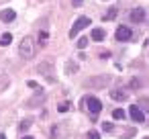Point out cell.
I'll return each mask as SVG.
<instances>
[{
	"label": "cell",
	"instance_id": "10",
	"mask_svg": "<svg viewBox=\"0 0 149 139\" xmlns=\"http://www.w3.org/2000/svg\"><path fill=\"white\" fill-rule=\"evenodd\" d=\"M39 70L49 78V82H53V76H51V72H49V64H47V61H45V64H41V66H39Z\"/></svg>",
	"mask_w": 149,
	"mask_h": 139
},
{
	"label": "cell",
	"instance_id": "1",
	"mask_svg": "<svg viewBox=\"0 0 149 139\" xmlns=\"http://www.w3.org/2000/svg\"><path fill=\"white\" fill-rule=\"evenodd\" d=\"M19 53H21L25 59H31V57H35V53H37L35 39H33V37H25V39L21 41V45H19Z\"/></svg>",
	"mask_w": 149,
	"mask_h": 139
},
{
	"label": "cell",
	"instance_id": "9",
	"mask_svg": "<svg viewBox=\"0 0 149 139\" xmlns=\"http://www.w3.org/2000/svg\"><path fill=\"white\" fill-rule=\"evenodd\" d=\"M92 39L94 41H102L104 39V31L102 29H92Z\"/></svg>",
	"mask_w": 149,
	"mask_h": 139
},
{
	"label": "cell",
	"instance_id": "15",
	"mask_svg": "<svg viewBox=\"0 0 149 139\" xmlns=\"http://www.w3.org/2000/svg\"><path fill=\"white\" fill-rule=\"evenodd\" d=\"M114 15H116V10L112 8V10H108V15H106V19H108V21H112V19H114Z\"/></svg>",
	"mask_w": 149,
	"mask_h": 139
},
{
	"label": "cell",
	"instance_id": "11",
	"mask_svg": "<svg viewBox=\"0 0 149 139\" xmlns=\"http://www.w3.org/2000/svg\"><path fill=\"white\" fill-rule=\"evenodd\" d=\"M112 119L123 121V119H125V110H123V108H114V110H112Z\"/></svg>",
	"mask_w": 149,
	"mask_h": 139
},
{
	"label": "cell",
	"instance_id": "6",
	"mask_svg": "<svg viewBox=\"0 0 149 139\" xmlns=\"http://www.w3.org/2000/svg\"><path fill=\"white\" fill-rule=\"evenodd\" d=\"M129 19H131L133 23H143V21H145V10H143V8H133Z\"/></svg>",
	"mask_w": 149,
	"mask_h": 139
},
{
	"label": "cell",
	"instance_id": "22",
	"mask_svg": "<svg viewBox=\"0 0 149 139\" xmlns=\"http://www.w3.org/2000/svg\"><path fill=\"white\" fill-rule=\"evenodd\" d=\"M23 139H33V137H23Z\"/></svg>",
	"mask_w": 149,
	"mask_h": 139
},
{
	"label": "cell",
	"instance_id": "13",
	"mask_svg": "<svg viewBox=\"0 0 149 139\" xmlns=\"http://www.w3.org/2000/svg\"><path fill=\"white\" fill-rule=\"evenodd\" d=\"M29 127H31V121H29V119H27V121H23V123H21V131H27V129H29Z\"/></svg>",
	"mask_w": 149,
	"mask_h": 139
},
{
	"label": "cell",
	"instance_id": "19",
	"mask_svg": "<svg viewBox=\"0 0 149 139\" xmlns=\"http://www.w3.org/2000/svg\"><path fill=\"white\" fill-rule=\"evenodd\" d=\"M104 131H112V123H104Z\"/></svg>",
	"mask_w": 149,
	"mask_h": 139
},
{
	"label": "cell",
	"instance_id": "14",
	"mask_svg": "<svg viewBox=\"0 0 149 139\" xmlns=\"http://www.w3.org/2000/svg\"><path fill=\"white\" fill-rule=\"evenodd\" d=\"M88 139H100V133L98 131H90L88 133Z\"/></svg>",
	"mask_w": 149,
	"mask_h": 139
},
{
	"label": "cell",
	"instance_id": "5",
	"mask_svg": "<svg viewBox=\"0 0 149 139\" xmlns=\"http://www.w3.org/2000/svg\"><path fill=\"white\" fill-rule=\"evenodd\" d=\"M131 37H133V33H131L129 27H118V29H116V39H118V41H129Z\"/></svg>",
	"mask_w": 149,
	"mask_h": 139
},
{
	"label": "cell",
	"instance_id": "2",
	"mask_svg": "<svg viewBox=\"0 0 149 139\" xmlns=\"http://www.w3.org/2000/svg\"><path fill=\"white\" fill-rule=\"evenodd\" d=\"M86 27H90V19H88V17H78V19H76V23L72 25L70 37L74 39V37H76V35H78V33H80L82 29H86Z\"/></svg>",
	"mask_w": 149,
	"mask_h": 139
},
{
	"label": "cell",
	"instance_id": "20",
	"mask_svg": "<svg viewBox=\"0 0 149 139\" xmlns=\"http://www.w3.org/2000/svg\"><path fill=\"white\" fill-rule=\"evenodd\" d=\"M76 70H78V68H76V66H74V64H70V68H68V72H70V74H72V72H76Z\"/></svg>",
	"mask_w": 149,
	"mask_h": 139
},
{
	"label": "cell",
	"instance_id": "17",
	"mask_svg": "<svg viewBox=\"0 0 149 139\" xmlns=\"http://www.w3.org/2000/svg\"><path fill=\"white\" fill-rule=\"evenodd\" d=\"M131 86H133V88H139L141 84H139V80H131Z\"/></svg>",
	"mask_w": 149,
	"mask_h": 139
},
{
	"label": "cell",
	"instance_id": "21",
	"mask_svg": "<svg viewBox=\"0 0 149 139\" xmlns=\"http://www.w3.org/2000/svg\"><path fill=\"white\" fill-rule=\"evenodd\" d=\"M72 2H74L76 6H80V4H82V0H72Z\"/></svg>",
	"mask_w": 149,
	"mask_h": 139
},
{
	"label": "cell",
	"instance_id": "8",
	"mask_svg": "<svg viewBox=\"0 0 149 139\" xmlns=\"http://www.w3.org/2000/svg\"><path fill=\"white\" fill-rule=\"evenodd\" d=\"M110 98H112V100H120V102H123V100H127V94H125V92H120V90H112V92H110Z\"/></svg>",
	"mask_w": 149,
	"mask_h": 139
},
{
	"label": "cell",
	"instance_id": "18",
	"mask_svg": "<svg viewBox=\"0 0 149 139\" xmlns=\"http://www.w3.org/2000/svg\"><path fill=\"white\" fill-rule=\"evenodd\" d=\"M68 108H70V104H68V102H63V104H59V110H68Z\"/></svg>",
	"mask_w": 149,
	"mask_h": 139
},
{
	"label": "cell",
	"instance_id": "4",
	"mask_svg": "<svg viewBox=\"0 0 149 139\" xmlns=\"http://www.w3.org/2000/svg\"><path fill=\"white\" fill-rule=\"evenodd\" d=\"M129 115H131V119L137 121V123H143V121H145V115L141 112V108H139L137 104H133V106L129 108Z\"/></svg>",
	"mask_w": 149,
	"mask_h": 139
},
{
	"label": "cell",
	"instance_id": "12",
	"mask_svg": "<svg viewBox=\"0 0 149 139\" xmlns=\"http://www.w3.org/2000/svg\"><path fill=\"white\" fill-rule=\"evenodd\" d=\"M10 43H13V35L10 33H6V35L0 37V45H10Z\"/></svg>",
	"mask_w": 149,
	"mask_h": 139
},
{
	"label": "cell",
	"instance_id": "3",
	"mask_svg": "<svg viewBox=\"0 0 149 139\" xmlns=\"http://www.w3.org/2000/svg\"><path fill=\"white\" fill-rule=\"evenodd\" d=\"M86 104H88V108H90V112H92V119L102 110V102H100L98 98H94V96H88V98H86Z\"/></svg>",
	"mask_w": 149,
	"mask_h": 139
},
{
	"label": "cell",
	"instance_id": "16",
	"mask_svg": "<svg viewBox=\"0 0 149 139\" xmlns=\"http://www.w3.org/2000/svg\"><path fill=\"white\" fill-rule=\"evenodd\" d=\"M78 45H80V47H86V45H88V39H86V37H84V39H80V41H78Z\"/></svg>",
	"mask_w": 149,
	"mask_h": 139
},
{
	"label": "cell",
	"instance_id": "7",
	"mask_svg": "<svg viewBox=\"0 0 149 139\" xmlns=\"http://www.w3.org/2000/svg\"><path fill=\"white\" fill-rule=\"evenodd\" d=\"M15 17H17V13L13 8H4L2 13H0V21H2V23H13Z\"/></svg>",
	"mask_w": 149,
	"mask_h": 139
}]
</instances>
